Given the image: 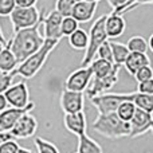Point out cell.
Segmentation results:
<instances>
[{"mask_svg":"<svg viewBox=\"0 0 153 153\" xmlns=\"http://www.w3.org/2000/svg\"><path fill=\"white\" fill-rule=\"evenodd\" d=\"M78 28H79V23L73 16H65L63 20H62V26H61L62 35L63 36H69V35H71Z\"/></svg>","mask_w":153,"mask_h":153,"instance_id":"cell-28","label":"cell"},{"mask_svg":"<svg viewBox=\"0 0 153 153\" xmlns=\"http://www.w3.org/2000/svg\"><path fill=\"white\" fill-rule=\"evenodd\" d=\"M95 56H98V58H101V59H105V61L110 62V63H114L113 62V53H111V47H110V42H109V39L106 40L105 43L101 45V47L98 48Z\"/></svg>","mask_w":153,"mask_h":153,"instance_id":"cell-30","label":"cell"},{"mask_svg":"<svg viewBox=\"0 0 153 153\" xmlns=\"http://www.w3.org/2000/svg\"><path fill=\"white\" fill-rule=\"evenodd\" d=\"M106 18H108V13L100 16L98 19H95L93 26L90 27L89 45H87V48L85 50V55H83V59H82V67L89 66V65L94 61L98 48L101 47L102 43H105L106 40L109 39L108 35H106V30H105Z\"/></svg>","mask_w":153,"mask_h":153,"instance_id":"cell-4","label":"cell"},{"mask_svg":"<svg viewBox=\"0 0 153 153\" xmlns=\"http://www.w3.org/2000/svg\"><path fill=\"white\" fill-rule=\"evenodd\" d=\"M5 100H7L8 105L12 108H26L30 103V94H28V87H27L26 82L20 81L15 85H11L4 93Z\"/></svg>","mask_w":153,"mask_h":153,"instance_id":"cell-9","label":"cell"},{"mask_svg":"<svg viewBox=\"0 0 153 153\" xmlns=\"http://www.w3.org/2000/svg\"><path fill=\"white\" fill-rule=\"evenodd\" d=\"M110 42V47H111V53H113V62L114 65H118V66H124L125 61H126L128 55H129V48L126 47V45L124 43H118V42H113V40H109Z\"/></svg>","mask_w":153,"mask_h":153,"instance_id":"cell-23","label":"cell"},{"mask_svg":"<svg viewBox=\"0 0 153 153\" xmlns=\"http://www.w3.org/2000/svg\"><path fill=\"white\" fill-rule=\"evenodd\" d=\"M98 1H101V0H98Z\"/></svg>","mask_w":153,"mask_h":153,"instance_id":"cell-51","label":"cell"},{"mask_svg":"<svg viewBox=\"0 0 153 153\" xmlns=\"http://www.w3.org/2000/svg\"><path fill=\"white\" fill-rule=\"evenodd\" d=\"M148 47L151 51H153V34L151 35V38H149V40H148Z\"/></svg>","mask_w":153,"mask_h":153,"instance_id":"cell-43","label":"cell"},{"mask_svg":"<svg viewBox=\"0 0 153 153\" xmlns=\"http://www.w3.org/2000/svg\"><path fill=\"white\" fill-rule=\"evenodd\" d=\"M91 67L93 71V76L94 78H102V76L109 75L114 69V63H110V62L105 61V59L97 58L89 65Z\"/></svg>","mask_w":153,"mask_h":153,"instance_id":"cell-22","label":"cell"},{"mask_svg":"<svg viewBox=\"0 0 153 153\" xmlns=\"http://www.w3.org/2000/svg\"><path fill=\"white\" fill-rule=\"evenodd\" d=\"M125 28H126V22H125L124 16L117 15L114 12L108 13V18L105 22V30L109 39L120 38L125 32Z\"/></svg>","mask_w":153,"mask_h":153,"instance_id":"cell-17","label":"cell"},{"mask_svg":"<svg viewBox=\"0 0 153 153\" xmlns=\"http://www.w3.org/2000/svg\"><path fill=\"white\" fill-rule=\"evenodd\" d=\"M136 1H137V0H128L126 5H125V7H124V10H122L121 12H120V15H125V13H126V11H128V8H129L130 5H133V4H134Z\"/></svg>","mask_w":153,"mask_h":153,"instance_id":"cell-41","label":"cell"},{"mask_svg":"<svg viewBox=\"0 0 153 153\" xmlns=\"http://www.w3.org/2000/svg\"><path fill=\"white\" fill-rule=\"evenodd\" d=\"M91 78H93L91 67L90 66L81 67V69L73 71L66 78V81H65V89L71 90V91L83 93L89 87Z\"/></svg>","mask_w":153,"mask_h":153,"instance_id":"cell-8","label":"cell"},{"mask_svg":"<svg viewBox=\"0 0 153 153\" xmlns=\"http://www.w3.org/2000/svg\"><path fill=\"white\" fill-rule=\"evenodd\" d=\"M152 121H153V116L151 113L136 108L134 116H133L132 120L129 121V125H130L129 137L136 138V137H140V136L148 133L149 130H151Z\"/></svg>","mask_w":153,"mask_h":153,"instance_id":"cell-11","label":"cell"},{"mask_svg":"<svg viewBox=\"0 0 153 153\" xmlns=\"http://www.w3.org/2000/svg\"><path fill=\"white\" fill-rule=\"evenodd\" d=\"M34 144L38 149V153H59L58 148L53 143H50V141L45 140L42 137H35Z\"/></svg>","mask_w":153,"mask_h":153,"instance_id":"cell-27","label":"cell"},{"mask_svg":"<svg viewBox=\"0 0 153 153\" xmlns=\"http://www.w3.org/2000/svg\"><path fill=\"white\" fill-rule=\"evenodd\" d=\"M126 47L129 48L130 53H143L146 54L149 50L148 47V42L145 40V38L140 36V35H136L132 36L126 43Z\"/></svg>","mask_w":153,"mask_h":153,"instance_id":"cell-25","label":"cell"},{"mask_svg":"<svg viewBox=\"0 0 153 153\" xmlns=\"http://www.w3.org/2000/svg\"><path fill=\"white\" fill-rule=\"evenodd\" d=\"M120 70H121V66L118 65H114V69L113 71L110 73L109 75L102 76V78H94L93 76L91 81H90L89 87L86 89V95L87 98H91L95 97V95H100L103 94V93H108L114 85L118 82V74H120Z\"/></svg>","mask_w":153,"mask_h":153,"instance_id":"cell-7","label":"cell"},{"mask_svg":"<svg viewBox=\"0 0 153 153\" xmlns=\"http://www.w3.org/2000/svg\"><path fill=\"white\" fill-rule=\"evenodd\" d=\"M136 111V105L132 102V101H125L121 105L118 106V109L116 110L117 116L125 122H129L132 120V117L134 116Z\"/></svg>","mask_w":153,"mask_h":153,"instance_id":"cell-26","label":"cell"},{"mask_svg":"<svg viewBox=\"0 0 153 153\" xmlns=\"http://www.w3.org/2000/svg\"><path fill=\"white\" fill-rule=\"evenodd\" d=\"M85 1H90V3H91V1H98V0H85Z\"/></svg>","mask_w":153,"mask_h":153,"instance_id":"cell-47","label":"cell"},{"mask_svg":"<svg viewBox=\"0 0 153 153\" xmlns=\"http://www.w3.org/2000/svg\"><path fill=\"white\" fill-rule=\"evenodd\" d=\"M15 7V0H0V16H10Z\"/></svg>","mask_w":153,"mask_h":153,"instance_id":"cell-32","label":"cell"},{"mask_svg":"<svg viewBox=\"0 0 153 153\" xmlns=\"http://www.w3.org/2000/svg\"><path fill=\"white\" fill-rule=\"evenodd\" d=\"M4 46H5V45H4V43H1V42H0V51H1V50H3V48H4Z\"/></svg>","mask_w":153,"mask_h":153,"instance_id":"cell-45","label":"cell"},{"mask_svg":"<svg viewBox=\"0 0 153 153\" xmlns=\"http://www.w3.org/2000/svg\"><path fill=\"white\" fill-rule=\"evenodd\" d=\"M0 132H1V129H0Z\"/></svg>","mask_w":153,"mask_h":153,"instance_id":"cell-50","label":"cell"},{"mask_svg":"<svg viewBox=\"0 0 153 153\" xmlns=\"http://www.w3.org/2000/svg\"><path fill=\"white\" fill-rule=\"evenodd\" d=\"M3 74V71H1V70H0V75H1Z\"/></svg>","mask_w":153,"mask_h":153,"instance_id":"cell-49","label":"cell"},{"mask_svg":"<svg viewBox=\"0 0 153 153\" xmlns=\"http://www.w3.org/2000/svg\"><path fill=\"white\" fill-rule=\"evenodd\" d=\"M69 45L71 48H74V50H86L87 48V45H89V34H87L85 30H82L81 27H79L76 31H74L71 35H69Z\"/></svg>","mask_w":153,"mask_h":153,"instance_id":"cell-21","label":"cell"},{"mask_svg":"<svg viewBox=\"0 0 153 153\" xmlns=\"http://www.w3.org/2000/svg\"><path fill=\"white\" fill-rule=\"evenodd\" d=\"M98 1H78L74 4L71 11V16L78 23H87L94 18V13L97 11Z\"/></svg>","mask_w":153,"mask_h":153,"instance_id":"cell-15","label":"cell"},{"mask_svg":"<svg viewBox=\"0 0 153 153\" xmlns=\"http://www.w3.org/2000/svg\"><path fill=\"white\" fill-rule=\"evenodd\" d=\"M16 7H35L38 0H15Z\"/></svg>","mask_w":153,"mask_h":153,"instance_id":"cell-37","label":"cell"},{"mask_svg":"<svg viewBox=\"0 0 153 153\" xmlns=\"http://www.w3.org/2000/svg\"><path fill=\"white\" fill-rule=\"evenodd\" d=\"M134 79L137 82H144V81H148V79H152L153 78V69L151 65H148V66H144L141 67L140 70H137V73H136L134 75Z\"/></svg>","mask_w":153,"mask_h":153,"instance_id":"cell-31","label":"cell"},{"mask_svg":"<svg viewBox=\"0 0 153 153\" xmlns=\"http://www.w3.org/2000/svg\"><path fill=\"white\" fill-rule=\"evenodd\" d=\"M76 153H103V149L97 141L89 137L87 133H83L78 136V152Z\"/></svg>","mask_w":153,"mask_h":153,"instance_id":"cell-20","label":"cell"},{"mask_svg":"<svg viewBox=\"0 0 153 153\" xmlns=\"http://www.w3.org/2000/svg\"><path fill=\"white\" fill-rule=\"evenodd\" d=\"M151 65V59L146 54L143 53H129L126 61L124 63V67L130 75H134L137 73V70H140L141 67Z\"/></svg>","mask_w":153,"mask_h":153,"instance_id":"cell-18","label":"cell"},{"mask_svg":"<svg viewBox=\"0 0 153 153\" xmlns=\"http://www.w3.org/2000/svg\"><path fill=\"white\" fill-rule=\"evenodd\" d=\"M137 91L143 94H153V78L144 82H138Z\"/></svg>","mask_w":153,"mask_h":153,"instance_id":"cell-35","label":"cell"},{"mask_svg":"<svg viewBox=\"0 0 153 153\" xmlns=\"http://www.w3.org/2000/svg\"><path fill=\"white\" fill-rule=\"evenodd\" d=\"M74 1H75V3H78V1H82V0H74Z\"/></svg>","mask_w":153,"mask_h":153,"instance_id":"cell-48","label":"cell"},{"mask_svg":"<svg viewBox=\"0 0 153 153\" xmlns=\"http://www.w3.org/2000/svg\"><path fill=\"white\" fill-rule=\"evenodd\" d=\"M7 140H15V138L12 137V134H11L10 132H0V144H3L4 141H7Z\"/></svg>","mask_w":153,"mask_h":153,"instance_id":"cell-39","label":"cell"},{"mask_svg":"<svg viewBox=\"0 0 153 153\" xmlns=\"http://www.w3.org/2000/svg\"><path fill=\"white\" fill-rule=\"evenodd\" d=\"M43 12H45V10L38 11L36 7H15V10L10 15V20L12 23L13 31L28 28V27L40 23L45 19Z\"/></svg>","mask_w":153,"mask_h":153,"instance_id":"cell-5","label":"cell"},{"mask_svg":"<svg viewBox=\"0 0 153 153\" xmlns=\"http://www.w3.org/2000/svg\"><path fill=\"white\" fill-rule=\"evenodd\" d=\"M125 101H133V93H103L90 98V102L98 110V114L113 113Z\"/></svg>","mask_w":153,"mask_h":153,"instance_id":"cell-6","label":"cell"},{"mask_svg":"<svg viewBox=\"0 0 153 153\" xmlns=\"http://www.w3.org/2000/svg\"><path fill=\"white\" fill-rule=\"evenodd\" d=\"M38 126H39V124H38L36 118L31 113H26L16 121V124L10 130V133L12 134L13 138H30L35 136Z\"/></svg>","mask_w":153,"mask_h":153,"instance_id":"cell-10","label":"cell"},{"mask_svg":"<svg viewBox=\"0 0 153 153\" xmlns=\"http://www.w3.org/2000/svg\"><path fill=\"white\" fill-rule=\"evenodd\" d=\"M13 75L12 73H3L0 75V94H4L5 90L12 85V79H13Z\"/></svg>","mask_w":153,"mask_h":153,"instance_id":"cell-34","label":"cell"},{"mask_svg":"<svg viewBox=\"0 0 153 153\" xmlns=\"http://www.w3.org/2000/svg\"><path fill=\"white\" fill-rule=\"evenodd\" d=\"M91 129L106 138H122L129 137L130 134L129 122L122 121L116 111L108 114H98L91 124Z\"/></svg>","mask_w":153,"mask_h":153,"instance_id":"cell-3","label":"cell"},{"mask_svg":"<svg viewBox=\"0 0 153 153\" xmlns=\"http://www.w3.org/2000/svg\"><path fill=\"white\" fill-rule=\"evenodd\" d=\"M7 106H8V102H7V100H5V95L4 94H0V111L5 110V109H7Z\"/></svg>","mask_w":153,"mask_h":153,"instance_id":"cell-40","label":"cell"},{"mask_svg":"<svg viewBox=\"0 0 153 153\" xmlns=\"http://www.w3.org/2000/svg\"><path fill=\"white\" fill-rule=\"evenodd\" d=\"M16 67H18V61H16L15 55H13V53L11 51L10 45H8V42H7L4 48L0 51V70H1L3 73H11V71H13Z\"/></svg>","mask_w":153,"mask_h":153,"instance_id":"cell-19","label":"cell"},{"mask_svg":"<svg viewBox=\"0 0 153 153\" xmlns=\"http://www.w3.org/2000/svg\"><path fill=\"white\" fill-rule=\"evenodd\" d=\"M58 45H59V40L45 39V43H43L42 47H40L36 53H34L24 62L18 65V67L11 73H12L13 75H20L26 79L34 78V76L40 71V69L45 66V63H46V61H47V58L50 56L51 51Z\"/></svg>","mask_w":153,"mask_h":153,"instance_id":"cell-2","label":"cell"},{"mask_svg":"<svg viewBox=\"0 0 153 153\" xmlns=\"http://www.w3.org/2000/svg\"><path fill=\"white\" fill-rule=\"evenodd\" d=\"M35 109V103L30 102L26 108H7L5 110L0 111V129L3 132H10L11 129L13 128V125L16 124L19 118H20L23 114L26 113H31L32 110Z\"/></svg>","mask_w":153,"mask_h":153,"instance_id":"cell-12","label":"cell"},{"mask_svg":"<svg viewBox=\"0 0 153 153\" xmlns=\"http://www.w3.org/2000/svg\"><path fill=\"white\" fill-rule=\"evenodd\" d=\"M16 153H35V152H34V151H31V149H27V148H22V146H20V148L18 149V152H16Z\"/></svg>","mask_w":153,"mask_h":153,"instance_id":"cell-42","label":"cell"},{"mask_svg":"<svg viewBox=\"0 0 153 153\" xmlns=\"http://www.w3.org/2000/svg\"><path fill=\"white\" fill-rule=\"evenodd\" d=\"M132 102L136 105V108L153 114V94H143V93L134 91Z\"/></svg>","mask_w":153,"mask_h":153,"instance_id":"cell-24","label":"cell"},{"mask_svg":"<svg viewBox=\"0 0 153 153\" xmlns=\"http://www.w3.org/2000/svg\"><path fill=\"white\" fill-rule=\"evenodd\" d=\"M59 103H61V108L65 111V114L79 113V111H83L85 95H83V93L71 91V90L63 89V91L61 94Z\"/></svg>","mask_w":153,"mask_h":153,"instance_id":"cell-13","label":"cell"},{"mask_svg":"<svg viewBox=\"0 0 153 153\" xmlns=\"http://www.w3.org/2000/svg\"><path fill=\"white\" fill-rule=\"evenodd\" d=\"M63 124H65V128L75 136H81L83 133H86L87 122H86V116H85L83 111L65 114Z\"/></svg>","mask_w":153,"mask_h":153,"instance_id":"cell-16","label":"cell"},{"mask_svg":"<svg viewBox=\"0 0 153 153\" xmlns=\"http://www.w3.org/2000/svg\"><path fill=\"white\" fill-rule=\"evenodd\" d=\"M43 23L35 24L28 28H22L18 31H13V35L11 39H8V45H10L11 51L13 53L18 65L24 62L28 56H31L34 53H36L42 45L45 43V36H42L39 31V26Z\"/></svg>","mask_w":153,"mask_h":153,"instance_id":"cell-1","label":"cell"},{"mask_svg":"<svg viewBox=\"0 0 153 153\" xmlns=\"http://www.w3.org/2000/svg\"><path fill=\"white\" fill-rule=\"evenodd\" d=\"M145 4H153V0H137V1L134 3L133 5H130L129 8H128L126 12H129V11H133L134 8L140 7V5H145Z\"/></svg>","mask_w":153,"mask_h":153,"instance_id":"cell-38","label":"cell"},{"mask_svg":"<svg viewBox=\"0 0 153 153\" xmlns=\"http://www.w3.org/2000/svg\"><path fill=\"white\" fill-rule=\"evenodd\" d=\"M149 132H152V134H153V121H152V125H151V130Z\"/></svg>","mask_w":153,"mask_h":153,"instance_id":"cell-46","label":"cell"},{"mask_svg":"<svg viewBox=\"0 0 153 153\" xmlns=\"http://www.w3.org/2000/svg\"><path fill=\"white\" fill-rule=\"evenodd\" d=\"M106 1H108L109 5L113 8V12L117 13V15H120V12H121V11L124 10V7L126 5L128 0H106Z\"/></svg>","mask_w":153,"mask_h":153,"instance_id":"cell-36","label":"cell"},{"mask_svg":"<svg viewBox=\"0 0 153 153\" xmlns=\"http://www.w3.org/2000/svg\"><path fill=\"white\" fill-rule=\"evenodd\" d=\"M62 20H63V16L58 12V11L53 10L46 15V18L43 19V27H45V39H55L59 40L63 38L62 35Z\"/></svg>","mask_w":153,"mask_h":153,"instance_id":"cell-14","label":"cell"},{"mask_svg":"<svg viewBox=\"0 0 153 153\" xmlns=\"http://www.w3.org/2000/svg\"><path fill=\"white\" fill-rule=\"evenodd\" d=\"M74 0H56L55 1V11H58L62 16H71V11L74 7Z\"/></svg>","mask_w":153,"mask_h":153,"instance_id":"cell-29","label":"cell"},{"mask_svg":"<svg viewBox=\"0 0 153 153\" xmlns=\"http://www.w3.org/2000/svg\"><path fill=\"white\" fill-rule=\"evenodd\" d=\"M19 148L20 145L15 140H7L3 144H0V153H16Z\"/></svg>","mask_w":153,"mask_h":153,"instance_id":"cell-33","label":"cell"},{"mask_svg":"<svg viewBox=\"0 0 153 153\" xmlns=\"http://www.w3.org/2000/svg\"><path fill=\"white\" fill-rule=\"evenodd\" d=\"M0 42L4 43V45H7V40H5V36H4V34H3V31H1V27H0Z\"/></svg>","mask_w":153,"mask_h":153,"instance_id":"cell-44","label":"cell"}]
</instances>
